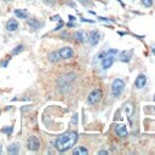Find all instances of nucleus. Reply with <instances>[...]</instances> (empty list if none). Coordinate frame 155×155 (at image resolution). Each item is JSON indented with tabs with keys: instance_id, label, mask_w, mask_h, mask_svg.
Segmentation results:
<instances>
[{
	"instance_id": "f257e3e1",
	"label": "nucleus",
	"mask_w": 155,
	"mask_h": 155,
	"mask_svg": "<svg viewBox=\"0 0 155 155\" xmlns=\"http://www.w3.org/2000/svg\"><path fill=\"white\" fill-rule=\"evenodd\" d=\"M78 137H79V134H78L75 131L65 132L57 138L55 147L58 151H65V150L73 148V145H75V143L78 142Z\"/></svg>"
},
{
	"instance_id": "f03ea898",
	"label": "nucleus",
	"mask_w": 155,
	"mask_h": 155,
	"mask_svg": "<svg viewBox=\"0 0 155 155\" xmlns=\"http://www.w3.org/2000/svg\"><path fill=\"white\" fill-rule=\"evenodd\" d=\"M116 55H118V50H109L104 55V58L102 59V68L104 70H107V69H109L112 67V64L114 63V58H115Z\"/></svg>"
},
{
	"instance_id": "7ed1b4c3",
	"label": "nucleus",
	"mask_w": 155,
	"mask_h": 155,
	"mask_svg": "<svg viewBox=\"0 0 155 155\" xmlns=\"http://www.w3.org/2000/svg\"><path fill=\"white\" fill-rule=\"evenodd\" d=\"M125 87V83L121 79H115L112 84V93L114 97H119L121 95V92L124 91Z\"/></svg>"
},
{
	"instance_id": "20e7f679",
	"label": "nucleus",
	"mask_w": 155,
	"mask_h": 155,
	"mask_svg": "<svg viewBox=\"0 0 155 155\" xmlns=\"http://www.w3.org/2000/svg\"><path fill=\"white\" fill-rule=\"evenodd\" d=\"M101 97H102V91H101L100 89H96V90H93V91L89 95L87 102H89L90 104H95V103H97V102L101 100Z\"/></svg>"
},
{
	"instance_id": "39448f33",
	"label": "nucleus",
	"mask_w": 155,
	"mask_h": 155,
	"mask_svg": "<svg viewBox=\"0 0 155 155\" xmlns=\"http://www.w3.org/2000/svg\"><path fill=\"white\" fill-rule=\"evenodd\" d=\"M40 147V142L35 136H30L28 139V149L32 151H36Z\"/></svg>"
},
{
	"instance_id": "423d86ee",
	"label": "nucleus",
	"mask_w": 155,
	"mask_h": 155,
	"mask_svg": "<svg viewBox=\"0 0 155 155\" xmlns=\"http://www.w3.org/2000/svg\"><path fill=\"white\" fill-rule=\"evenodd\" d=\"M58 53H59V56H61V59H68V58H71L73 55H74L73 50H71L70 47H68V46L62 47V49L58 51Z\"/></svg>"
},
{
	"instance_id": "0eeeda50",
	"label": "nucleus",
	"mask_w": 155,
	"mask_h": 155,
	"mask_svg": "<svg viewBox=\"0 0 155 155\" xmlns=\"http://www.w3.org/2000/svg\"><path fill=\"white\" fill-rule=\"evenodd\" d=\"M100 38H101V34H100V32H97V30H92V32L89 34V36H87V40H89L90 45L95 46V45H97V43L100 41Z\"/></svg>"
},
{
	"instance_id": "6e6552de",
	"label": "nucleus",
	"mask_w": 155,
	"mask_h": 155,
	"mask_svg": "<svg viewBox=\"0 0 155 155\" xmlns=\"http://www.w3.org/2000/svg\"><path fill=\"white\" fill-rule=\"evenodd\" d=\"M145 84H147V78H145V75H143V74L138 75L137 79H136V81H134L136 87H137V89H143V87L145 86Z\"/></svg>"
},
{
	"instance_id": "1a4fd4ad",
	"label": "nucleus",
	"mask_w": 155,
	"mask_h": 155,
	"mask_svg": "<svg viewBox=\"0 0 155 155\" xmlns=\"http://www.w3.org/2000/svg\"><path fill=\"white\" fill-rule=\"evenodd\" d=\"M115 132L120 137H126L128 134V131H127V128H126L125 125H116L115 126Z\"/></svg>"
},
{
	"instance_id": "9d476101",
	"label": "nucleus",
	"mask_w": 155,
	"mask_h": 155,
	"mask_svg": "<svg viewBox=\"0 0 155 155\" xmlns=\"http://www.w3.org/2000/svg\"><path fill=\"white\" fill-rule=\"evenodd\" d=\"M18 28V22L16 21V20H9L8 21V23H6V29L9 30V32H15L16 29Z\"/></svg>"
},
{
	"instance_id": "9b49d317",
	"label": "nucleus",
	"mask_w": 155,
	"mask_h": 155,
	"mask_svg": "<svg viewBox=\"0 0 155 155\" xmlns=\"http://www.w3.org/2000/svg\"><path fill=\"white\" fill-rule=\"evenodd\" d=\"M74 38H75L76 41H79V43H84V41H86V39H87L84 32H76V33L74 34Z\"/></svg>"
},
{
	"instance_id": "f8f14e48",
	"label": "nucleus",
	"mask_w": 155,
	"mask_h": 155,
	"mask_svg": "<svg viewBox=\"0 0 155 155\" xmlns=\"http://www.w3.org/2000/svg\"><path fill=\"white\" fill-rule=\"evenodd\" d=\"M73 154L74 155H87L89 154V150L84 147H78L76 149L73 150Z\"/></svg>"
},
{
	"instance_id": "ddd939ff",
	"label": "nucleus",
	"mask_w": 155,
	"mask_h": 155,
	"mask_svg": "<svg viewBox=\"0 0 155 155\" xmlns=\"http://www.w3.org/2000/svg\"><path fill=\"white\" fill-rule=\"evenodd\" d=\"M15 15H16L18 18H22V20L28 18V12H27V10H21V9H17V10H15Z\"/></svg>"
},
{
	"instance_id": "4468645a",
	"label": "nucleus",
	"mask_w": 155,
	"mask_h": 155,
	"mask_svg": "<svg viewBox=\"0 0 155 155\" xmlns=\"http://www.w3.org/2000/svg\"><path fill=\"white\" fill-rule=\"evenodd\" d=\"M49 59L51 61V62H58L59 59H61V56H59V53H58V51H53V52H51V53H49Z\"/></svg>"
},
{
	"instance_id": "2eb2a0df",
	"label": "nucleus",
	"mask_w": 155,
	"mask_h": 155,
	"mask_svg": "<svg viewBox=\"0 0 155 155\" xmlns=\"http://www.w3.org/2000/svg\"><path fill=\"white\" fill-rule=\"evenodd\" d=\"M18 151H20V149H18V145L17 144H11V145H9V148H8V153L9 154H11V155H15V154H18Z\"/></svg>"
},
{
	"instance_id": "dca6fc26",
	"label": "nucleus",
	"mask_w": 155,
	"mask_h": 155,
	"mask_svg": "<svg viewBox=\"0 0 155 155\" xmlns=\"http://www.w3.org/2000/svg\"><path fill=\"white\" fill-rule=\"evenodd\" d=\"M131 53H132V51H128V52H126V51H125V52H122V53H121V58H120V59H121L122 62H128Z\"/></svg>"
},
{
	"instance_id": "f3484780",
	"label": "nucleus",
	"mask_w": 155,
	"mask_h": 155,
	"mask_svg": "<svg viewBox=\"0 0 155 155\" xmlns=\"http://www.w3.org/2000/svg\"><path fill=\"white\" fill-rule=\"evenodd\" d=\"M28 24L30 26V27H33L34 29H38L39 27H40V23L39 22H36L35 20L33 21V20H28Z\"/></svg>"
},
{
	"instance_id": "a211bd4d",
	"label": "nucleus",
	"mask_w": 155,
	"mask_h": 155,
	"mask_svg": "<svg viewBox=\"0 0 155 155\" xmlns=\"http://www.w3.org/2000/svg\"><path fill=\"white\" fill-rule=\"evenodd\" d=\"M24 50V46L23 45H20V46H17L15 50H12V52H11V55H18L20 52H22Z\"/></svg>"
},
{
	"instance_id": "6ab92c4d",
	"label": "nucleus",
	"mask_w": 155,
	"mask_h": 155,
	"mask_svg": "<svg viewBox=\"0 0 155 155\" xmlns=\"http://www.w3.org/2000/svg\"><path fill=\"white\" fill-rule=\"evenodd\" d=\"M142 4L145 6V8H150L153 5V0H142Z\"/></svg>"
},
{
	"instance_id": "aec40b11",
	"label": "nucleus",
	"mask_w": 155,
	"mask_h": 155,
	"mask_svg": "<svg viewBox=\"0 0 155 155\" xmlns=\"http://www.w3.org/2000/svg\"><path fill=\"white\" fill-rule=\"evenodd\" d=\"M11 131H12V126H9L6 128H3V132H6L8 134H11Z\"/></svg>"
},
{
	"instance_id": "412c9836",
	"label": "nucleus",
	"mask_w": 155,
	"mask_h": 155,
	"mask_svg": "<svg viewBox=\"0 0 155 155\" xmlns=\"http://www.w3.org/2000/svg\"><path fill=\"white\" fill-rule=\"evenodd\" d=\"M73 122H74V124L78 122V114H74V116H73Z\"/></svg>"
},
{
	"instance_id": "4be33fe9",
	"label": "nucleus",
	"mask_w": 155,
	"mask_h": 155,
	"mask_svg": "<svg viewBox=\"0 0 155 155\" xmlns=\"http://www.w3.org/2000/svg\"><path fill=\"white\" fill-rule=\"evenodd\" d=\"M52 21H61V18H59V16H55V17H52Z\"/></svg>"
},
{
	"instance_id": "5701e85b",
	"label": "nucleus",
	"mask_w": 155,
	"mask_h": 155,
	"mask_svg": "<svg viewBox=\"0 0 155 155\" xmlns=\"http://www.w3.org/2000/svg\"><path fill=\"white\" fill-rule=\"evenodd\" d=\"M100 154H101V155H103V154H108V151H107V150H101V151H100Z\"/></svg>"
},
{
	"instance_id": "b1692460",
	"label": "nucleus",
	"mask_w": 155,
	"mask_h": 155,
	"mask_svg": "<svg viewBox=\"0 0 155 155\" xmlns=\"http://www.w3.org/2000/svg\"><path fill=\"white\" fill-rule=\"evenodd\" d=\"M69 20H70V21H74V20H75V18H74V17H73V16H69Z\"/></svg>"
},
{
	"instance_id": "393cba45",
	"label": "nucleus",
	"mask_w": 155,
	"mask_h": 155,
	"mask_svg": "<svg viewBox=\"0 0 155 155\" xmlns=\"http://www.w3.org/2000/svg\"><path fill=\"white\" fill-rule=\"evenodd\" d=\"M2 151H3V148H2V145H0V154H2Z\"/></svg>"
},
{
	"instance_id": "a878e982",
	"label": "nucleus",
	"mask_w": 155,
	"mask_h": 155,
	"mask_svg": "<svg viewBox=\"0 0 155 155\" xmlns=\"http://www.w3.org/2000/svg\"><path fill=\"white\" fill-rule=\"evenodd\" d=\"M5 2H11V0H5Z\"/></svg>"
},
{
	"instance_id": "bb28decb",
	"label": "nucleus",
	"mask_w": 155,
	"mask_h": 155,
	"mask_svg": "<svg viewBox=\"0 0 155 155\" xmlns=\"http://www.w3.org/2000/svg\"><path fill=\"white\" fill-rule=\"evenodd\" d=\"M50 2H52V0H50Z\"/></svg>"
}]
</instances>
